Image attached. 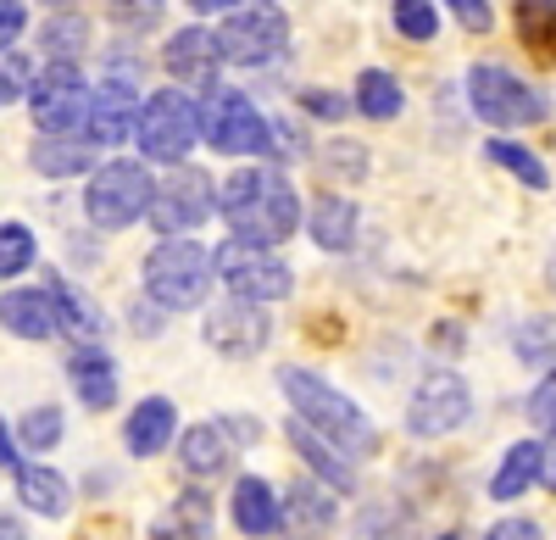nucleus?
Wrapping results in <instances>:
<instances>
[{
    "label": "nucleus",
    "mask_w": 556,
    "mask_h": 540,
    "mask_svg": "<svg viewBox=\"0 0 556 540\" xmlns=\"http://www.w3.org/2000/svg\"><path fill=\"white\" fill-rule=\"evenodd\" d=\"M395 28L406 34V39H434V28H440V12H434V0H395Z\"/></svg>",
    "instance_id": "obj_34"
},
{
    "label": "nucleus",
    "mask_w": 556,
    "mask_h": 540,
    "mask_svg": "<svg viewBox=\"0 0 556 540\" xmlns=\"http://www.w3.org/2000/svg\"><path fill=\"white\" fill-rule=\"evenodd\" d=\"M290 445L306 457V468H312L323 485H329V490H356V468L334 452L329 440H317V435H312L306 424H295V418H290Z\"/></svg>",
    "instance_id": "obj_22"
},
{
    "label": "nucleus",
    "mask_w": 556,
    "mask_h": 540,
    "mask_svg": "<svg viewBox=\"0 0 556 540\" xmlns=\"http://www.w3.org/2000/svg\"><path fill=\"white\" fill-rule=\"evenodd\" d=\"M156 540H212V497L206 490H184L173 513L156 524Z\"/></svg>",
    "instance_id": "obj_26"
},
{
    "label": "nucleus",
    "mask_w": 556,
    "mask_h": 540,
    "mask_svg": "<svg viewBox=\"0 0 556 540\" xmlns=\"http://www.w3.org/2000/svg\"><path fill=\"white\" fill-rule=\"evenodd\" d=\"M468 101H473V112H479L484 123H495V128L545 123V112H551V101L540 96V89L523 84V78H513L506 67H473V73H468Z\"/></svg>",
    "instance_id": "obj_9"
},
{
    "label": "nucleus",
    "mask_w": 556,
    "mask_h": 540,
    "mask_svg": "<svg viewBox=\"0 0 556 540\" xmlns=\"http://www.w3.org/2000/svg\"><path fill=\"white\" fill-rule=\"evenodd\" d=\"M356 106L374 117V123H390V117H401V106H406V96H401V84L390 78V73H379V67H367L362 78H356Z\"/></svg>",
    "instance_id": "obj_30"
},
{
    "label": "nucleus",
    "mask_w": 556,
    "mask_h": 540,
    "mask_svg": "<svg viewBox=\"0 0 556 540\" xmlns=\"http://www.w3.org/2000/svg\"><path fill=\"white\" fill-rule=\"evenodd\" d=\"M28 106L45 134H78V123L89 112V89L78 78V62H45L28 84Z\"/></svg>",
    "instance_id": "obj_11"
},
{
    "label": "nucleus",
    "mask_w": 556,
    "mask_h": 540,
    "mask_svg": "<svg viewBox=\"0 0 556 540\" xmlns=\"http://www.w3.org/2000/svg\"><path fill=\"white\" fill-rule=\"evenodd\" d=\"M278 507H285V518H290L295 529H306V535H323V529L334 524V502H329V490L312 485V479H295V485H290V497L278 502Z\"/></svg>",
    "instance_id": "obj_27"
},
{
    "label": "nucleus",
    "mask_w": 556,
    "mask_h": 540,
    "mask_svg": "<svg viewBox=\"0 0 556 540\" xmlns=\"http://www.w3.org/2000/svg\"><path fill=\"white\" fill-rule=\"evenodd\" d=\"M56 440H62V407H34L23 418V445L28 452H51Z\"/></svg>",
    "instance_id": "obj_35"
},
{
    "label": "nucleus",
    "mask_w": 556,
    "mask_h": 540,
    "mask_svg": "<svg viewBox=\"0 0 556 540\" xmlns=\"http://www.w3.org/2000/svg\"><path fill=\"white\" fill-rule=\"evenodd\" d=\"M206 346L223 351L228 363H245V356H256L267 340H273V318L267 306H251V301H223L206 312Z\"/></svg>",
    "instance_id": "obj_13"
},
{
    "label": "nucleus",
    "mask_w": 556,
    "mask_h": 540,
    "mask_svg": "<svg viewBox=\"0 0 556 540\" xmlns=\"http://www.w3.org/2000/svg\"><path fill=\"white\" fill-rule=\"evenodd\" d=\"M67 379H73L84 407H96V413H106L112 401H117V368H112V356L101 346H78L67 356Z\"/></svg>",
    "instance_id": "obj_18"
},
{
    "label": "nucleus",
    "mask_w": 556,
    "mask_h": 540,
    "mask_svg": "<svg viewBox=\"0 0 556 540\" xmlns=\"http://www.w3.org/2000/svg\"><path fill=\"white\" fill-rule=\"evenodd\" d=\"M84 45H89V23L78 12H56L51 23L39 28V51L51 56V62H73Z\"/></svg>",
    "instance_id": "obj_32"
},
{
    "label": "nucleus",
    "mask_w": 556,
    "mask_h": 540,
    "mask_svg": "<svg viewBox=\"0 0 556 540\" xmlns=\"http://www.w3.org/2000/svg\"><path fill=\"white\" fill-rule=\"evenodd\" d=\"M23 23H28V12H23V0H0V51L23 34Z\"/></svg>",
    "instance_id": "obj_42"
},
{
    "label": "nucleus",
    "mask_w": 556,
    "mask_h": 540,
    "mask_svg": "<svg viewBox=\"0 0 556 540\" xmlns=\"http://www.w3.org/2000/svg\"><path fill=\"white\" fill-rule=\"evenodd\" d=\"M0 540H28V529H23V524L7 513V507H0Z\"/></svg>",
    "instance_id": "obj_46"
},
{
    "label": "nucleus",
    "mask_w": 556,
    "mask_h": 540,
    "mask_svg": "<svg viewBox=\"0 0 556 540\" xmlns=\"http://www.w3.org/2000/svg\"><path fill=\"white\" fill-rule=\"evenodd\" d=\"M518 39L534 62H556V0H513Z\"/></svg>",
    "instance_id": "obj_25"
},
{
    "label": "nucleus",
    "mask_w": 556,
    "mask_h": 540,
    "mask_svg": "<svg viewBox=\"0 0 556 540\" xmlns=\"http://www.w3.org/2000/svg\"><path fill=\"white\" fill-rule=\"evenodd\" d=\"M146 296L162 312H190L212 296V251L195 240H162L146 256Z\"/></svg>",
    "instance_id": "obj_3"
},
{
    "label": "nucleus",
    "mask_w": 556,
    "mask_h": 540,
    "mask_svg": "<svg viewBox=\"0 0 556 540\" xmlns=\"http://www.w3.org/2000/svg\"><path fill=\"white\" fill-rule=\"evenodd\" d=\"M201 134L223 156H262V151H273V123L251 106V96H240V89H212L206 112H201Z\"/></svg>",
    "instance_id": "obj_8"
},
{
    "label": "nucleus",
    "mask_w": 556,
    "mask_h": 540,
    "mask_svg": "<svg viewBox=\"0 0 556 540\" xmlns=\"http://www.w3.org/2000/svg\"><path fill=\"white\" fill-rule=\"evenodd\" d=\"M312 240H317L323 251H345V246L356 240V206H351L345 196H323V201L312 206Z\"/></svg>",
    "instance_id": "obj_28"
},
{
    "label": "nucleus",
    "mask_w": 556,
    "mask_h": 540,
    "mask_svg": "<svg viewBox=\"0 0 556 540\" xmlns=\"http://www.w3.org/2000/svg\"><path fill=\"white\" fill-rule=\"evenodd\" d=\"M206 212H212V178L201 167L178 162L151 190V223H156V235H167V240H184L195 223H206Z\"/></svg>",
    "instance_id": "obj_12"
},
{
    "label": "nucleus",
    "mask_w": 556,
    "mask_h": 540,
    "mask_svg": "<svg viewBox=\"0 0 556 540\" xmlns=\"http://www.w3.org/2000/svg\"><path fill=\"white\" fill-rule=\"evenodd\" d=\"M278 390L290 395L295 424H306L317 440H329L340 457H374L379 452V435L367 424V413L351 395H340L329 379H317L312 368H278Z\"/></svg>",
    "instance_id": "obj_2"
},
{
    "label": "nucleus",
    "mask_w": 556,
    "mask_h": 540,
    "mask_svg": "<svg viewBox=\"0 0 556 540\" xmlns=\"http://www.w3.org/2000/svg\"><path fill=\"white\" fill-rule=\"evenodd\" d=\"M301 106H306L312 117H340V112H345V101H340V96H329V89H306Z\"/></svg>",
    "instance_id": "obj_43"
},
{
    "label": "nucleus",
    "mask_w": 556,
    "mask_h": 540,
    "mask_svg": "<svg viewBox=\"0 0 556 540\" xmlns=\"http://www.w3.org/2000/svg\"><path fill=\"white\" fill-rule=\"evenodd\" d=\"M518 356H523V363H545V356L556 351V324L551 318H529L523 329H518Z\"/></svg>",
    "instance_id": "obj_37"
},
{
    "label": "nucleus",
    "mask_w": 556,
    "mask_h": 540,
    "mask_svg": "<svg viewBox=\"0 0 556 540\" xmlns=\"http://www.w3.org/2000/svg\"><path fill=\"white\" fill-rule=\"evenodd\" d=\"M540 485L556 490V429H551V440L540 445Z\"/></svg>",
    "instance_id": "obj_44"
},
{
    "label": "nucleus",
    "mask_w": 556,
    "mask_h": 540,
    "mask_svg": "<svg viewBox=\"0 0 556 540\" xmlns=\"http://www.w3.org/2000/svg\"><path fill=\"white\" fill-rule=\"evenodd\" d=\"M34 62L23 51H0V101H28Z\"/></svg>",
    "instance_id": "obj_36"
},
{
    "label": "nucleus",
    "mask_w": 556,
    "mask_h": 540,
    "mask_svg": "<svg viewBox=\"0 0 556 540\" xmlns=\"http://www.w3.org/2000/svg\"><path fill=\"white\" fill-rule=\"evenodd\" d=\"M0 468H17V445L7 435V418H0Z\"/></svg>",
    "instance_id": "obj_45"
},
{
    "label": "nucleus",
    "mask_w": 556,
    "mask_h": 540,
    "mask_svg": "<svg viewBox=\"0 0 556 540\" xmlns=\"http://www.w3.org/2000/svg\"><path fill=\"white\" fill-rule=\"evenodd\" d=\"M212 206L223 212L228 229H235V240H251V246H267V251L301 229V196L290 190V178L273 173V167L228 173L212 196Z\"/></svg>",
    "instance_id": "obj_1"
},
{
    "label": "nucleus",
    "mask_w": 556,
    "mask_h": 540,
    "mask_svg": "<svg viewBox=\"0 0 556 540\" xmlns=\"http://www.w3.org/2000/svg\"><path fill=\"white\" fill-rule=\"evenodd\" d=\"M139 117V96H134V84L128 78H106L96 96H89V112H84V146L89 151H101V146H123L128 140V128Z\"/></svg>",
    "instance_id": "obj_14"
},
{
    "label": "nucleus",
    "mask_w": 556,
    "mask_h": 540,
    "mask_svg": "<svg viewBox=\"0 0 556 540\" xmlns=\"http://www.w3.org/2000/svg\"><path fill=\"white\" fill-rule=\"evenodd\" d=\"M156 12H162L156 0H112V23H117V28H123V23H128V28H151Z\"/></svg>",
    "instance_id": "obj_40"
},
{
    "label": "nucleus",
    "mask_w": 556,
    "mask_h": 540,
    "mask_svg": "<svg viewBox=\"0 0 556 540\" xmlns=\"http://www.w3.org/2000/svg\"><path fill=\"white\" fill-rule=\"evenodd\" d=\"M134 134H139V151L151 162H184L201 140V106L195 96L184 89H156V96L139 101V117H134Z\"/></svg>",
    "instance_id": "obj_4"
},
{
    "label": "nucleus",
    "mask_w": 556,
    "mask_h": 540,
    "mask_svg": "<svg viewBox=\"0 0 556 540\" xmlns=\"http://www.w3.org/2000/svg\"><path fill=\"white\" fill-rule=\"evenodd\" d=\"M479 540H540V524H534V518H501V524H490Z\"/></svg>",
    "instance_id": "obj_41"
},
{
    "label": "nucleus",
    "mask_w": 556,
    "mask_h": 540,
    "mask_svg": "<svg viewBox=\"0 0 556 540\" xmlns=\"http://www.w3.org/2000/svg\"><path fill=\"white\" fill-rule=\"evenodd\" d=\"M484 151H490V162H495V167L513 173L523 190H551V173H545V162H540L529 146H518V140H490Z\"/></svg>",
    "instance_id": "obj_31"
},
{
    "label": "nucleus",
    "mask_w": 556,
    "mask_h": 540,
    "mask_svg": "<svg viewBox=\"0 0 556 540\" xmlns=\"http://www.w3.org/2000/svg\"><path fill=\"white\" fill-rule=\"evenodd\" d=\"M34 229L23 223H0V279H17L23 267H34Z\"/></svg>",
    "instance_id": "obj_33"
},
{
    "label": "nucleus",
    "mask_w": 556,
    "mask_h": 540,
    "mask_svg": "<svg viewBox=\"0 0 556 540\" xmlns=\"http://www.w3.org/2000/svg\"><path fill=\"white\" fill-rule=\"evenodd\" d=\"M212 274L228 285L235 301H251V306H267V301H285L295 290V274L285 256H273L267 246H251V240H223L212 251Z\"/></svg>",
    "instance_id": "obj_5"
},
{
    "label": "nucleus",
    "mask_w": 556,
    "mask_h": 540,
    "mask_svg": "<svg viewBox=\"0 0 556 540\" xmlns=\"http://www.w3.org/2000/svg\"><path fill=\"white\" fill-rule=\"evenodd\" d=\"M0 324H7L17 340H51L56 335L51 290H7L0 296Z\"/></svg>",
    "instance_id": "obj_20"
},
{
    "label": "nucleus",
    "mask_w": 556,
    "mask_h": 540,
    "mask_svg": "<svg viewBox=\"0 0 556 540\" xmlns=\"http://www.w3.org/2000/svg\"><path fill=\"white\" fill-rule=\"evenodd\" d=\"M151 190L156 178L146 173V162H106L84 190V212L96 229H128L151 212Z\"/></svg>",
    "instance_id": "obj_6"
},
{
    "label": "nucleus",
    "mask_w": 556,
    "mask_h": 540,
    "mask_svg": "<svg viewBox=\"0 0 556 540\" xmlns=\"http://www.w3.org/2000/svg\"><path fill=\"white\" fill-rule=\"evenodd\" d=\"M529 418L540 424V429H556V368L540 379V390L529 395Z\"/></svg>",
    "instance_id": "obj_39"
},
{
    "label": "nucleus",
    "mask_w": 556,
    "mask_h": 540,
    "mask_svg": "<svg viewBox=\"0 0 556 540\" xmlns=\"http://www.w3.org/2000/svg\"><path fill=\"white\" fill-rule=\"evenodd\" d=\"M178 435V407L167 395H146L139 407L128 413V429H123V440H128V452L134 457H156V452H167V440Z\"/></svg>",
    "instance_id": "obj_17"
},
{
    "label": "nucleus",
    "mask_w": 556,
    "mask_h": 540,
    "mask_svg": "<svg viewBox=\"0 0 556 540\" xmlns=\"http://www.w3.org/2000/svg\"><path fill=\"white\" fill-rule=\"evenodd\" d=\"M195 12H228V7H240V0H190Z\"/></svg>",
    "instance_id": "obj_47"
},
{
    "label": "nucleus",
    "mask_w": 556,
    "mask_h": 540,
    "mask_svg": "<svg viewBox=\"0 0 556 540\" xmlns=\"http://www.w3.org/2000/svg\"><path fill=\"white\" fill-rule=\"evenodd\" d=\"M235 435H256L251 424H240V418H217V424H195V429H184V440H178V463H184V474H195V479H217L228 463H235Z\"/></svg>",
    "instance_id": "obj_15"
},
{
    "label": "nucleus",
    "mask_w": 556,
    "mask_h": 540,
    "mask_svg": "<svg viewBox=\"0 0 556 540\" xmlns=\"http://www.w3.org/2000/svg\"><path fill=\"white\" fill-rule=\"evenodd\" d=\"M445 7L456 12V23L468 28V34H490V28H495V12H490V0H445Z\"/></svg>",
    "instance_id": "obj_38"
},
{
    "label": "nucleus",
    "mask_w": 556,
    "mask_h": 540,
    "mask_svg": "<svg viewBox=\"0 0 556 540\" xmlns=\"http://www.w3.org/2000/svg\"><path fill=\"white\" fill-rule=\"evenodd\" d=\"M17 497H23V507H34L39 518H62L67 502H73V490H67V479H62L56 468H23V463H17Z\"/></svg>",
    "instance_id": "obj_24"
},
{
    "label": "nucleus",
    "mask_w": 556,
    "mask_h": 540,
    "mask_svg": "<svg viewBox=\"0 0 556 540\" xmlns=\"http://www.w3.org/2000/svg\"><path fill=\"white\" fill-rule=\"evenodd\" d=\"M235 524H240V535H251V540H267V535L285 529V507H278V490H273L267 479L245 474V479L235 485Z\"/></svg>",
    "instance_id": "obj_19"
},
{
    "label": "nucleus",
    "mask_w": 556,
    "mask_h": 540,
    "mask_svg": "<svg viewBox=\"0 0 556 540\" xmlns=\"http://www.w3.org/2000/svg\"><path fill=\"white\" fill-rule=\"evenodd\" d=\"M529 485H540V440H518L513 452L501 457V468L490 479V497L495 502H518Z\"/></svg>",
    "instance_id": "obj_23"
},
{
    "label": "nucleus",
    "mask_w": 556,
    "mask_h": 540,
    "mask_svg": "<svg viewBox=\"0 0 556 540\" xmlns=\"http://www.w3.org/2000/svg\"><path fill=\"white\" fill-rule=\"evenodd\" d=\"M84 167H89V146L78 134H45L34 146V173H45V178H73Z\"/></svg>",
    "instance_id": "obj_29"
},
{
    "label": "nucleus",
    "mask_w": 556,
    "mask_h": 540,
    "mask_svg": "<svg viewBox=\"0 0 556 540\" xmlns=\"http://www.w3.org/2000/svg\"><path fill=\"white\" fill-rule=\"evenodd\" d=\"M51 306H56V329H73V335H78V340H89V346L106 340V329H112L106 312H101L96 301H89L78 285H67V279H56V285H51Z\"/></svg>",
    "instance_id": "obj_21"
},
{
    "label": "nucleus",
    "mask_w": 556,
    "mask_h": 540,
    "mask_svg": "<svg viewBox=\"0 0 556 540\" xmlns=\"http://www.w3.org/2000/svg\"><path fill=\"white\" fill-rule=\"evenodd\" d=\"M45 7H78V0H45Z\"/></svg>",
    "instance_id": "obj_48"
},
{
    "label": "nucleus",
    "mask_w": 556,
    "mask_h": 540,
    "mask_svg": "<svg viewBox=\"0 0 556 540\" xmlns=\"http://www.w3.org/2000/svg\"><path fill=\"white\" fill-rule=\"evenodd\" d=\"M217 56L223 62H235V67H262L273 56H285V45H290V17L285 7H273V0H256V7L235 12L217 34Z\"/></svg>",
    "instance_id": "obj_7"
},
{
    "label": "nucleus",
    "mask_w": 556,
    "mask_h": 540,
    "mask_svg": "<svg viewBox=\"0 0 556 540\" xmlns=\"http://www.w3.org/2000/svg\"><path fill=\"white\" fill-rule=\"evenodd\" d=\"M167 73L178 78V84H212L217 89V39L206 34V28H178L173 39H167Z\"/></svg>",
    "instance_id": "obj_16"
},
{
    "label": "nucleus",
    "mask_w": 556,
    "mask_h": 540,
    "mask_svg": "<svg viewBox=\"0 0 556 540\" xmlns=\"http://www.w3.org/2000/svg\"><path fill=\"white\" fill-rule=\"evenodd\" d=\"M468 413H473L468 379L451 374V368H434V374H424V385H417L412 401H406V429L417 440H440V435L468 424Z\"/></svg>",
    "instance_id": "obj_10"
}]
</instances>
